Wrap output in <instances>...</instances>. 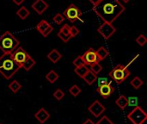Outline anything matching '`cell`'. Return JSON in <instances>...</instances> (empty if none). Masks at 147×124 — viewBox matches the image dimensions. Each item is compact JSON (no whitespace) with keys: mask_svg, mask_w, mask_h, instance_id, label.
<instances>
[{"mask_svg":"<svg viewBox=\"0 0 147 124\" xmlns=\"http://www.w3.org/2000/svg\"><path fill=\"white\" fill-rule=\"evenodd\" d=\"M97 32H98L105 40H108V39H109V38L116 32V28L112 25V23L103 22V23L97 28Z\"/></svg>","mask_w":147,"mask_h":124,"instance_id":"7","label":"cell"},{"mask_svg":"<svg viewBox=\"0 0 147 124\" xmlns=\"http://www.w3.org/2000/svg\"><path fill=\"white\" fill-rule=\"evenodd\" d=\"M90 71V68H88V66H80V67H76V69L74 70V72H75V73L77 74V75H78L80 78H84L85 75H86V73H88Z\"/></svg>","mask_w":147,"mask_h":124,"instance_id":"20","label":"cell"},{"mask_svg":"<svg viewBox=\"0 0 147 124\" xmlns=\"http://www.w3.org/2000/svg\"><path fill=\"white\" fill-rule=\"evenodd\" d=\"M34 117L39 121L40 123L43 124L50 118V115L45 109L41 108L34 114Z\"/></svg>","mask_w":147,"mask_h":124,"instance_id":"14","label":"cell"},{"mask_svg":"<svg viewBox=\"0 0 147 124\" xmlns=\"http://www.w3.org/2000/svg\"><path fill=\"white\" fill-rule=\"evenodd\" d=\"M90 71H91L93 73H95L96 75H97L99 73L102 72V66L99 64V62H96V63H94L92 65L90 66Z\"/></svg>","mask_w":147,"mask_h":124,"instance_id":"25","label":"cell"},{"mask_svg":"<svg viewBox=\"0 0 147 124\" xmlns=\"http://www.w3.org/2000/svg\"><path fill=\"white\" fill-rule=\"evenodd\" d=\"M16 14H17V16H18L21 19L24 20V19H26V18L29 16V11L28 10V9H27L26 7H21V8L16 11Z\"/></svg>","mask_w":147,"mask_h":124,"instance_id":"21","label":"cell"},{"mask_svg":"<svg viewBox=\"0 0 147 124\" xmlns=\"http://www.w3.org/2000/svg\"><path fill=\"white\" fill-rule=\"evenodd\" d=\"M69 92H70L73 97H77V96H78V95L81 93V89H80L78 85H72V86L69 89Z\"/></svg>","mask_w":147,"mask_h":124,"instance_id":"27","label":"cell"},{"mask_svg":"<svg viewBox=\"0 0 147 124\" xmlns=\"http://www.w3.org/2000/svg\"><path fill=\"white\" fill-rule=\"evenodd\" d=\"M34 65H35L34 60L29 55V56L26 59V60L24 61V63L22 64V67H23V69H24L25 71H29Z\"/></svg>","mask_w":147,"mask_h":124,"instance_id":"18","label":"cell"},{"mask_svg":"<svg viewBox=\"0 0 147 124\" xmlns=\"http://www.w3.org/2000/svg\"><path fill=\"white\" fill-rule=\"evenodd\" d=\"M96 124H115L108 117H106V116H104V117H102L97 123Z\"/></svg>","mask_w":147,"mask_h":124,"instance_id":"33","label":"cell"},{"mask_svg":"<svg viewBox=\"0 0 147 124\" xmlns=\"http://www.w3.org/2000/svg\"><path fill=\"white\" fill-rule=\"evenodd\" d=\"M58 36H59L64 42H67V41L71 38V35H65V34H62V33H60V32L58 33Z\"/></svg>","mask_w":147,"mask_h":124,"instance_id":"35","label":"cell"},{"mask_svg":"<svg viewBox=\"0 0 147 124\" xmlns=\"http://www.w3.org/2000/svg\"><path fill=\"white\" fill-rule=\"evenodd\" d=\"M32 8L35 12H37V14L42 15L48 8V4L44 0H36L32 4Z\"/></svg>","mask_w":147,"mask_h":124,"instance_id":"12","label":"cell"},{"mask_svg":"<svg viewBox=\"0 0 147 124\" xmlns=\"http://www.w3.org/2000/svg\"><path fill=\"white\" fill-rule=\"evenodd\" d=\"M122 1H123L124 3H127V2H129L130 0H122Z\"/></svg>","mask_w":147,"mask_h":124,"instance_id":"41","label":"cell"},{"mask_svg":"<svg viewBox=\"0 0 147 124\" xmlns=\"http://www.w3.org/2000/svg\"><path fill=\"white\" fill-rule=\"evenodd\" d=\"M83 124H96V123H95L94 122H92L90 119H87V120H86V121H85V122H84Z\"/></svg>","mask_w":147,"mask_h":124,"instance_id":"40","label":"cell"},{"mask_svg":"<svg viewBox=\"0 0 147 124\" xmlns=\"http://www.w3.org/2000/svg\"><path fill=\"white\" fill-rule=\"evenodd\" d=\"M9 88L12 91L13 93H17L19 91V90L22 88V85L21 84L16 81V80H13L9 85Z\"/></svg>","mask_w":147,"mask_h":124,"instance_id":"23","label":"cell"},{"mask_svg":"<svg viewBox=\"0 0 147 124\" xmlns=\"http://www.w3.org/2000/svg\"><path fill=\"white\" fill-rule=\"evenodd\" d=\"M62 58V55H61V54L58 51V50H56V49H53L48 54H47V59L51 61V62H53V63H57L60 59Z\"/></svg>","mask_w":147,"mask_h":124,"instance_id":"15","label":"cell"},{"mask_svg":"<svg viewBox=\"0 0 147 124\" xmlns=\"http://www.w3.org/2000/svg\"><path fill=\"white\" fill-rule=\"evenodd\" d=\"M60 33L65 35H70V26L68 24H65L59 30Z\"/></svg>","mask_w":147,"mask_h":124,"instance_id":"36","label":"cell"},{"mask_svg":"<svg viewBox=\"0 0 147 124\" xmlns=\"http://www.w3.org/2000/svg\"><path fill=\"white\" fill-rule=\"evenodd\" d=\"M130 73H131L128 71V69L126 66L117 65L109 73V76L115 81L116 84L121 85L130 76Z\"/></svg>","mask_w":147,"mask_h":124,"instance_id":"4","label":"cell"},{"mask_svg":"<svg viewBox=\"0 0 147 124\" xmlns=\"http://www.w3.org/2000/svg\"><path fill=\"white\" fill-rule=\"evenodd\" d=\"M36 29L42 35L43 37H47L48 35L53 32V28L46 21V20H41L36 26Z\"/></svg>","mask_w":147,"mask_h":124,"instance_id":"11","label":"cell"},{"mask_svg":"<svg viewBox=\"0 0 147 124\" xmlns=\"http://www.w3.org/2000/svg\"><path fill=\"white\" fill-rule=\"evenodd\" d=\"M12 58L13 60L22 67V64L26 60V59L29 56L28 54L22 48V47H17L12 54Z\"/></svg>","mask_w":147,"mask_h":124,"instance_id":"8","label":"cell"},{"mask_svg":"<svg viewBox=\"0 0 147 124\" xmlns=\"http://www.w3.org/2000/svg\"><path fill=\"white\" fill-rule=\"evenodd\" d=\"M82 58L84 61V65L85 66H90L94 63L99 62L96 50H94L93 48H89L84 54V55H82Z\"/></svg>","mask_w":147,"mask_h":124,"instance_id":"9","label":"cell"},{"mask_svg":"<svg viewBox=\"0 0 147 124\" xmlns=\"http://www.w3.org/2000/svg\"><path fill=\"white\" fill-rule=\"evenodd\" d=\"M21 66L13 60L11 54H3L0 56V73L6 79H11Z\"/></svg>","mask_w":147,"mask_h":124,"instance_id":"2","label":"cell"},{"mask_svg":"<svg viewBox=\"0 0 147 124\" xmlns=\"http://www.w3.org/2000/svg\"><path fill=\"white\" fill-rule=\"evenodd\" d=\"M53 22L56 23V24H58V25H60L64 21H65V17L63 16V15L62 14H59V13H58V14H56L55 16H54V17H53Z\"/></svg>","mask_w":147,"mask_h":124,"instance_id":"29","label":"cell"},{"mask_svg":"<svg viewBox=\"0 0 147 124\" xmlns=\"http://www.w3.org/2000/svg\"><path fill=\"white\" fill-rule=\"evenodd\" d=\"M114 91H115V89H114V87H112L111 84H108L105 85L99 86L97 89V91L99 92V94L105 99L108 98L114 92Z\"/></svg>","mask_w":147,"mask_h":124,"instance_id":"13","label":"cell"},{"mask_svg":"<svg viewBox=\"0 0 147 124\" xmlns=\"http://www.w3.org/2000/svg\"><path fill=\"white\" fill-rule=\"evenodd\" d=\"M20 41L9 31L0 36V50L3 54H12L19 46Z\"/></svg>","mask_w":147,"mask_h":124,"instance_id":"3","label":"cell"},{"mask_svg":"<svg viewBox=\"0 0 147 124\" xmlns=\"http://www.w3.org/2000/svg\"><path fill=\"white\" fill-rule=\"evenodd\" d=\"M130 84H131V85H132L134 89H140V88L143 85L144 82H143L139 77H134V78L131 80Z\"/></svg>","mask_w":147,"mask_h":124,"instance_id":"24","label":"cell"},{"mask_svg":"<svg viewBox=\"0 0 147 124\" xmlns=\"http://www.w3.org/2000/svg\"><path fill=\"white\" fill-rule=\"evenodd\" d=\"M53 97H54V98H55L56 100L60 101V100H61V99H63V98L65 97V93H64V91H63L62 90L58 89V90H56V91H54V93H53Z\"/></svg>","mask_w":147,"mask_h":124,"instance_id":"28","label":"cell"},{"mask_svg":"<svg viewBox=\"0 0 147 124\" xmlns=\"http://www.w3.org/2000/svg\"><path fill=\"white\" fill-rule=\"evenodd\" d=\"M83 79H84V81H85L88 85H93V83H95V82L96 81L97 76H96L95 73H93L91 71H89V72L86 73V75H85Z\"/></svg>","mask_w":147,"mask_h":124,"instance_id":"17","label":"cell"},{"mask_svg":"<svg viewBox=\"0 0 147 124\" xmlns=\"http://www.w3.org/2000/svg\"><path fill=\"white\" fill-rule=\"evenodd\" d=\"M127 118L133 124H143L147 120V114L140 106H137L127 115Z\"/></svg>","mask_w":147,"mask_h":124,"instance_id":"5","label":"cell"},{"mask_svg":"<svg viewBox=\"0 0 147 124\" xmlns=\"http://www.w3.org/2000/svg\"><path fill=\"white\" fill-rule=\"evenodd\" d=\"M88 110L90 111V113H91L95 117H99L102 113H104V111L106 110L105 107L98 101L96 100L95 102H93L88 108Z\"/></svg>","mask_w":147,"mask_h":124,"instance_id":"10","label":"cell"},{"mask_svg":"<svg viewBox=\"0 0 147 124\" xmlns=\"http://www.w3.org/2000/svg\"><path fill=\"white\" fill-rule=\"evenodd\" d=\"M78 34H79V29L77 27H75V26L70 27V35H71V37H75Z\"/></svg>","mask_w":147,"mask_h":124,"instance_id":"34","label":"cell"},{"mask_svg":"<svg viewBox=\"0 0 147 124\" xmlns=\"http://www.w3.org/2000/svg\"><path fill=\"white\" fill-rule=\"evenodd\" d=\"M89 1H90V2L92 4H93V6H94V5L97 4V3H99L101 0H89Z\"/></svg>","mask_w":147,"mask_h":124,"instance_id":"39","label":"cell"},{"mask_svg":"<svg viewBox=\"0 0 147 124\" xmlns=\"http://www.w3.org/2000/svg\"><path fill=\"white\" fill-rule=\"evenodd\" d=\"M64 15L65 18L71 22H74L76 20L83 22V20L81 19V16L83 15L82 11L73 3H71V5H69V7L65 9V10L64 11Z\"/></svg>","mask_w":147,"mask_h":124,"instance_id":"6","label":"cell"},{"mask_svg":"<svg viewBox=\"0 0 147 124\" xmlns=\"http://www.w3.org/2000/svg\"><path fill=\"white\" fill-rule=\"evenodd\" d=\"M96 55H97V58H98V60L101 61V60H103L104 59H106L109 54V52L108 51V49H106L104 47H99L96 51Z\"/></svg>","mask_w":147,"mask_h":124,"instance_id":"16","label":"cell"},{"mask_svg":"<svg viewBox=\"0 0 147 124\" xmlns=\"http://www.w3.org/2000/svg\"><path fill=\"white\" fill-rule=\"evenodd\" d=\"M139 99L137 97H130V98H127V106H130V107H137L139 106Z\"/></svg>","mask_w":147,"mask_h":124,"instance_id":"26","label":"cell"},{"mask_svg":"<svg viewBox=\"0 0 147 124\" xmlns=\"http://www.w3.org/2000/svg\"><path fill=\"white\" fill-rule=\"evenodd\" d=\"M97 84H98V87L99 86H102V85H108V84H111L112 82L109 81L107 78H104V77H101V78H97Z\"/></svg>","mask_w":147,"mask_h":124,"instance_id":"31","label":"cell"},{"mask_svg":"<svg viewBox=\"0 0 147 124\" xmlns=\"http://www.w3.org/2000/svg\"><path fill=\"white\" fill-rule=\"evenodd\" d=\"M59 75L53 71V70H52V71H50L47 75H46V79L51 83V84H53L58 79H59Z\"/></svg>","mask_w":147,"mask_h":124,"instance_id":"22","label":"cell"},{"mask_svg":"<svg viewBox=\"0 0 147 124\" xmlns=\"http://www.w3.org/2000/svg\"><path fill=\"white\" fill-rule=\"evenodd\" d=\"M138 57H139V54L135 55V57H134V59H133V60H131V61H130V62H129V63L127 65V66H127V67H128V66H130V65H131V64H132V63H133V62H134V60L137 59V58H138Z\"/></svg>","mask_w":147,"mask_h":124,"instance_id":"38","label":"cell"},{"mask_svg":"<svg viewBox=\"0 0 147 124\" xmlns=\"http://www.w3.org/2000/svg\"><path fill=\"white\" fill-rule=\"evenodd\" d=\"M73 65L76 67H80L82 66H84V61L82 56H78V58H76L73 61Z\"/></svg>","mask_w":147,"mask_h":124,"instance_id":"32","label":"cell"},{"mask_svg":"<svg viewBox=\"0 0 147 124\" xmlns=\"http://www.w3.org/2000/svg\"><path fill=\"white\" fill-rule=\"evenodd\" d=\"M93 11L104 21L113 23L126 9L119 0H101L92 8Z\"/></svg>","mask_w":147,"mask_h":124,"instance_id":"1","label":"cell"},{"mask_svg":"<svg viewBox=\"0 0 147 124\" xmlns=\"http://www.w3.org/2000/svg\"><path fill=\"white\" fill-rule=\"evenodd\" d=\"M115 104L118 107H120L121 110H124L127 106V98L124 95H121L120 96L116 101H115Z\"/></svg>","mask_w":147,"mask_h":124,"instance_id":"19","label":"cell"},{"mask_svg":"<svg viewBox=\"0 0 147 124\" xmlns=\"http://www.w3.org/2000/svg\"><path fill=\"white\" fill-rule=\"evenodd\" d=\"M136 42L140 45V46H141V47H143V46H145L146 45V43L147 42V39L146 37L144 35H140V36H138L137 38H136Z\"/></svg>","mask_w":147,"mask_h":124,"instance_id":"30","label":"cell"},{"mask_svg":"<svg viewBox=\"0 0 147 124\" xmlns=\"http://www.w3.org/2000/svg\"><path fill=\"white\" fill-rule=\"evenodd\" d=\"M25 0H13V2L16 4V5H21Z\"/></svg>","mask_w":147,"mask_h":124,"instance_id":"37","label":"cell"}]
</instances>
